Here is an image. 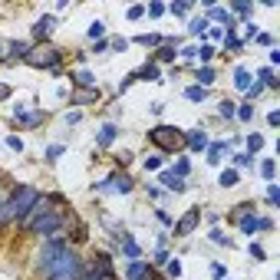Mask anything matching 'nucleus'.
I'll list each match as a JSON object with an SVG mask.
<instances>
[{"instance_id":"2f4dec72","label":"nucleus","mask_w":280,"mask_h":280,"mask_svg":"<svg viewBox=\"0 0 280 280\" xmlns=\"http://www.w3.org/2000/svg\"><path fill=\"white\" fill-rule=\"evenodd\" d=\"M274 172H277V162H274V158H264V162H261V175H264V178H274Z\"/></svg>"},{"instance_id":"3c124183","label":"nucleus","mask_w":280,"mask_h":280,"mask_svg":"<svg viewBox=\"0 0 280 280\" xmlns=\"http://www.w3.org/2000/svg\"><path fill=\"white\" fill-rule=\"evenodd\" d=\"M257 43H261V46H270V43H274V37H270V33H257Z\"/></svg>"},{"instance_id":"b1692460","label":"nucleus","mask_w":280,"mask_h":280,"mask_svg":"<svg viewBox=\"0 0 280 280\" xmlns=\"http://www.w3.org/2000/svg\"><path fill=\"white\" fill-rule=\"evenodd\" d=\"M208 26H211V23H208V17H194L191 23H188V33H191V37H201Z\"/></svg>"},{"instance_id":"a19ab883","label":"nucleus","mask_w":280,"mask_h":280,"mask_svg":"<svg viewBox=\"0 0 280 280\" xmlns=\"http://www.w3.org/2000/svg\"><path fill=\"white\" fill-rule=\"evenodd\" d=\"M234 116L241 119V122H250V119H254V109H250V106H241V109L234 112Z\"/></svg>"},{"instance_id":"dca6fc26","label":"nucleus","mask_w":280,"mask_h":280,"mask_svg":"<svg viewBox=\"0 0 280 280\" xmlns=\"http://www.w3.org/2000/svg\"><path fill=\"white\" fill-rule=\"evenodd\" d=\"M158 76H162V73H158V66H155V63H145V66L142 69H138V73H135V79H149V82H158Z\"/></svg>"},{"instance_id":"ea45409f","label":"nucleus","mask_w":280,"mask_h":280,"mask_svg":"<svg viewBox=\"0 0 280 280\" xmlns=\"http://www.w3.org/2000/svg\"><path fill=\"white\" fill-rule=\"evenodd\" d=\"M125 17H129V20H138V17H145V7H142V4L129 7V10H125Z\"/></svg>"},{"instance_id":"f8f14e48","label":"nucleus","mask_w":280,"mask_h":280,"mask_svg":"<svg viewBox=\"0 0 280 280\" xmlns=\"http://www.w3.org/2000/svg\"><path fill=\"white\" fill-rule=\"evenodd\" d=\"M13 119H17V122H23V125H40L46 119V112H23V109H13Z\"/></svg>"},{"instance_id":"c03bdc74","label":"nucleus","mask_w":280,"mask_h":280,"mask_svg":"<svg viewBox=\"0 0 280 280\" xmlns=\"http://www.w3.org/2000/svg\"><path fill=\"white\" fill-rule=\"evenodd\" d=\"M109 46H112V50H125V46H129V40H125V37H112Z\"/></svg>"},{"instance_id":"2eb2a0df","label":"nucleus","mask_w":280,"mask_h":280,"mask_svg":"<svg viewBox=\"0 0 280 280\" xmlns=\"http://www.w3.org/2000/svg\"><path fill=\"white\" fill-rule=\"evenodd\" d=\"M86 102H99V89H79L73 96V106H86Z\"/></svg>"},{"instance_id":"4c0bfd02","label":"nucleus","mask_w":280,"mask_h":280,"mask_svg":"<svg viewBox=\"0 0 280 280\" xmlns=\"http://www.w3.org/2000/svg\"><path fill=\"white\" fill-rule=\"evenodd\" d=\"M145 172H158V168H162V158H158V155H145Z\"/></svg>"},{"instance_id":"5fc2aeb1","label":"nucleus","mask_w":280,"mask_h":280,"mask_svg":"<svg viewBox=\"0 0 280 280\" xmlns=\"http://www.w3.org/2000/svg\"><path fill=\"white\" fill-rule=\"evenodd\" d=\"M60 155H63V145H50V152H46V158L53 162V158H60Z\"/></svg>"},{"instance_id":"7c9ffc66","label":"nucleus","mask_w":280,"mask_h":280,"mask_svg":"<svg viewBox=\"0 0 280 280\" xmlns=\"http://www.w3.org/2000/svg\"><path fill=\"white\" fill-rule=\"evenodd\" d=\"M221 188H234L237 185V172L234 168H228V172H221V181H218Z\"/></svg>"},{"instance_id":"1a4fd4ad","label":"nucleus","mask_w":280,"mask_h":280,"mask_svg":"<svg viewBox=\"0 0 280 280\" xmlns=\"http://www.w3.org/2000/svg\"><path fill=\"white\" fill-rule=\"evenodd\" d=\"M185 145L191 152H201V149H208L211 142H208V132L205 129H191V132H185Z\"/></svg>"},{"instance_id":"5701e85b","label":"nucleus","mask_w":280,"mask_h":280,"mask_svg":"<svg viewBox=\"0 0 280 280\" xmlns=\"http://www.w3.org/2000/svg\"><path fill=\"white\" fill-rule=\"evenodd\" d=\"M119 241H122V250H125V257H132V261H138V244L132 241L129 234H122Z\"/></svg>"},{"instance_id":"9d476101","label":"nucleus","mask_w":280,"mask_h":280,"mask_svg":"<svg viewBox=\"0 0 280 280\" xmlns=\"http://www.w3.org/2000/svg\"><path fill=\"white\" fill-rule=\"evenodd\" d=\"M53 30H56V17H50V13H46V17H40L37 23H33V37L43 40V43H46V37H50Z\"/></svg>"},{"instance_id":"bb28decb","label":"nucleus","mask_w":280,"mask_h":280,"mask_svg":"<svg viewBox=\"0 0 280 280\" xmlns=\"http://www.w3.org/2000/svg\"><path fill=\"white\" fill-rule=\"evenodd\" d=\"M261 86L264 89H277V79H274V69H270V66L261 69Z\"/></svg>"},{"instance_id":"13d9d810","label":"nucleus","mask_w":280,"mask_h":280,"mask_svg":"<svg viewBox=\"0 0 280 280\" xmlns=\"http://www.w3.org/2000/svg\"><path fill=\"white\" fill-rule=\"evenodd\" d=\"M261 93H264V86H261V82H254V86L247 89V96H250V99H257V96H261Z\"/></svg>"},{"instance_id":"0eeeda50","label":"nucleus","mask_w":280,"mask_h":280,"mask_svg":"<svg viewBox=\"0 0 280 280\" xmlns=\"http://www.w3.org/2000/svg\"><path fill=\"white\" fill-rule=\"evenodd\" d=\"M198 224H201V208H188L185 218L175 224V237H188L194 228H198Z\"/></svg>"},{"instance_id":"ddd939ff","label":"nucleus","mask_w":280,"mask_h":280,"mask_svg":"<svg viewBox=\"0 0 280 280\" xmlns=\"http://www.w3.org/2000/svg\"><path fill=\"white\" fill-rule=\"evenodd\" d=\"M116 135H119V129H116L112 122H106V125L99 129V135H96V145H99V149H106V145L116 142Z\"/></svg>"},{"instance_id":"a878e982","label":"nucleus","mask_w":280,"mask_h":280,"mask_svg":"<svg viewBox=\"0 0 280 280\" xmlns=\"http://www.w3.org/2000/svg\"><path fill=\"white\" fill-rule=\"evenodd\" d=\"M234 86L241 89V93H247V89H250V73H247V69H237V73H234Z\"/></svg>"},{"instance_id":"f3484780","label":"nucleus","mask_w":280,"mask_h":280,"mask_svg":"<svg viewBox=\"0 0 280 280\" xmlns=\"http://www.w3.org/2000/svg\"><path fill=\"white\" fill-rule=\"evenodd\" d=\"M89 237V228L82 221H73V234H69V244H86Z\"/></svg>"},{"instance_id":"c756f323","label":"nucleus","mask_w":280,"mask_h":280,"mask_svg":"<svg viewBox=\"0 0 280 280\" xmlns=\"http://www.w3.org/2000/svg\"><path fill=\"white\" fill-rule=\"evenodd\" d=\"M211 82H214V69L211 66H205V69H198V86H211Z\"/></svg>"},{"instance_id":"4d7b16f0","label":"nucleus","mask_w":280,"mask_h":280,"mask_svg":"<svg viewBox=\"0 0 280 280\" xmlns=\"http://www.w3.org/2000/svg\"><path fill=\"white\" fill-rule=\"evenodd\" d=\"M250 254H254L257 261H264V257H267V254H264V247H261V244H250Z\"/></svg>"},{"instance_id":"393cba45","label":"nucleus","mask_w":280,"mask_h":280,"mask_svg":"<svg viewBox=\"0 0 280 280\" xmlns=\"http://www.w3.org/2000/svg\"><path fill=\"white\" fill-rule=\"evenodd\" d=\"M165 274H168V280H178L181 277V261H178V257H168V261H165Z\"/></svg>"},{"instance_id":"69168bd1","label":"nucleus","mask_w":280,"mask_h":280,"mask_svg":"<svg viewBox=\"0 0 280 280\" xmlns=\"http://www.w3.org/2000/svg\"><path fill=\"white\" fill-rule=\"evenodd\" d=\"M155 280H168V277H155Z\"/></svg>"},{"instance_id":"473e14b6","label":"nucleus","mask_w":280,"mask_h":280,"mask_svg":"<svg viewBox=\"0 0 280 280\" xmlns=\"http://www.w3.org/2000/svg\"><path fill=\"white\" fill-rule=\"evenodd\" d=\"M224 50H234V53L244 50V40H237L234 33H228V37H224Z\"/></svg>"},{"instance_id":"58836bf2","label":"nucleus","mask_w":280,"mask_h":280,"mask_svg":"<svg viewBox=\"0 0 280 280\" xmlns=\"http://www.w3.org/2000/svg\"><path fill=\"white\" fill-rule=\"evenodd\" d=\"M270 228H274V221H270V218H257V214H254V231H270Z\"/></svg>"},{"instance_id":"4be33fe9","label":"nucleus","mask_w":280,"mask_h":280,"mask_svg":"<svg viewBox=\"0 0 280 280\" xmlns=\"http://www.w3.org/2000/svg\"><path fill=\"white\" fill-rule=\"evenodd\" d=\"M247 214H254V205H237V208H231V214H228V221H241V218H247Z\"/></svg>"},{"instance_id":"9b49d317","label":"nucleus","mask_w":280,"mask_h":280,"mask_svg":"<svg viewBox=\"0 0 280 280\" xmlns=\"http://www.w3.org/2000/svg\"><path fill=\"white\" fill-rule=\"evenodd\" d=\"M175 56H178V43H162L155 53H152V63H175Z\"/></svg>"},{"instance_id":"c85d7f7f","label":"nucleus","mask_w":280,"mask_h":280,"mask_svg":"<svg viewBox=\"0 0 280 280\" xmlns=\"http://www.w3.org/2000/svg\"><path fill=\"white\" fill-rule=\"evenodd\" d=\"M138 43H142V46H162L165 37H158V33H142V37H138Z\"/></svg>"},{"instance_id":"09e8293b","label":"nucleus","mask_w":280,"mask_h":280,"mask_svg":"<svg viewBox=\"0 0 280 280\" xmlns=\"http://www.w3.org/2000/svg\"><path fill=\"white\" fill-rule=\"evenodd\" d=\"M211 241H214V244H221V247H224V244H231V237H224L221 231H211Z\"/></svg>"},{"instance_id":"aec40b11","label":"nucleus","mask_w":280,"mask_h":280,"mask_svg":"<svg viewBox=\"0 0 280 280\" xmlns=\"http://www.w3.org/2000/svg\"><path fill=\"white\" fill-rule=\"evenodd\" d=\"M73 82L79 89H96V79H93V73H86V69H79V73L73 76Z\"/></svg>"},{"instance_id":"79ce46f5","label":"nucleus","mask_w":280,"mask_h":280,"mask_svg":"<svg viewBox=\"0 0 280 280\" xmlns=\"http://www.w3.org/2000/svg\"><path fill=\"white\" fill-rule=\"evenodd\" d=\"M208 17H211V20H228L231 13H228V10H221V7H211V10H208Z\"/></svg>"},{"instance_id":"8fccbe9b","label":"nucleus","mask_w":280,"mask_h":280,"mask_svg":"<svg viewBox=\"0 0 280 280\" xmlns=\"http://www.w3.org/2000/svg\"><path fill=\"white\" fill-rule=\"evenodd\" d=\"M132 82H135V73H129V76H125V79H122V82H119V93H125V89H129V86H132Z\"/></svg>"},{"instance_id":"e2e57ef3","label":"nucleus","mask_w":280,"mask_h":280,"mask_svg":"<svg viewBox=\"0 0 280 280\" xmlns=\"http://www.w3.org/2000/svg\"><path fill=\"white\" fill-rule=\"evenodd\" d=\"M7 96H10V86H4V82H0V99H7Z\"/></svg>"},{"instance_id":"f704fd0d","label":"nucleus","mask_w":280,"mask_h":280,"mask_svg":"<svg viewBox=\"0 0 280 280\" xmlns=\"http://www.w3.org/2000/svg\"><path fill=\"white\" fill-rule=\"evenodd\" d=\"M211 56H214V46H198V50H194V60H201V63H208V60H211Z\"/></svg>"},{"instance_id":"412c9836","label":"nucleus","mask_w":280,"mask_h":280,"mask_svg":"<svg viewBox=\"0 0 280 280\" xmlns=\"http://www.w3.org/2000/svg\"><path fill=\"white\" fill-rule=\"evenodd\" d=\"M224 149H228V142H214V145H208V162H211V165H221Z\"/></svg>"},{"instance_id":"864d4df0","label":"nucleus","mask_w":280,"mask_h":280,"mask_svg":"<svg viewBox=\"0 0 280 280\" xmlns=\"http://www.w3.org/2000/svg\"><path fill=\"white\" fill-rule=\"evenodd\" d=\"M234 13H250V4H247V0H237V4H234Z\"/></svg>"},{"instance_id":"6ab92c4d","label":"nucleus","mask_w":280,"mask_h":280,"mask_svg":"<svg viewBox=\"0 0 280 280\" xmlns=\"http://www.w3.org/2000/svg\"><path fill=\"white\" fill-rule=\"evenodd\" d=\"M185 99H191V102H205V99H208V89L194 82V86H188V89H185Z\"/></svg>"},{"instance_id":"e433bc0d","label":"nucleus","mask_w":280,"mask_h":280,"mask_svg":"<svg viewBox=\"0 0 280 280\" xmlns=\"http://www.w3.org/2000/svg\"><path fill=\"white\" fill-rule=\"evenodd\" d=\"M234 112H237V102H231V99L221 102V119H234Z\"/></svg>"},{"instance_id":"6e6d98bb","label":"nucleus","mask_w":280,"mask_h":280,"mask_svg":"<svg viewBox=\"0 0 280 280\" xmlns=\"http://www.w3.org/2000/svg\"><path fill=\"white\" fill-rule=\"evenodd\" d=\"M129 162H132V155H129V152H122V155H116V165H119V168H125Z\"/></svg>"},{"instance_id":"338daca9","label":"nucleus","mask_w":280,"mask_h":280,"mask_svg":"<svg viewBox=\"0 0 280 280\" xmlns=\"http://www.w3.org/2000/svg\"><path fill=\"white\" fill-rule=\"evenodd\" d=\"M0 53H4V50H0Z\"/></svg>"},{"instance_id":"72a5a7b5","label":"nucleus","mask_w":280,"mask_h":280,"mask_svg":"<svg viewBox=\"0 0 280 280\" xmlns=\"http://www.w3.org/2000/svg\"><path fill=\"white\" fill-rule=\"evenodd\" d=\"M188 172H191V165H188V158H181V162L175 165V172H172V175H175V178H181V181H185V178H188Z\"/></svg>"},{"instance_id":"680f3d73","label":"nucleus","mask_w":280,"mask_h":280,"mask_svg":"<svg viewBox=\"0 0 280 280\" xmlns=\"http://www.w3.org/2000/svg\"><path fill=\"white\" fill-rule=\"evenodd\" d=\"M194 50H198V46H188V50H181V60H194Z\"/></svg>"},{"instance_id":"49530a36","label":"nucleus","mask_w":280,"mask_h":280,"mask_svg":"<svg viewBox=\"0 0 280 280\" xmlns=\"http://www.w3.org/2000/svg\"><path fill=\"white\" fill-rule=\"evenodd\" d=\"M234 162H237V165H250V162H254V155H247V152H237Z\"/></svg>"},{"instance_id":"39448f33","label":"nucleus","mask_w":280,"mask_h":280,"mask_svg":"<svg viewBox=\"0 0 280 280\" xmlns=\"http://www.w3.org/2000/svg\"><path fill=\"white\" fill-rule=\"evenodd\" d=\"M82 267H86V261H82L79 254H76L73 247L66 250V254L60 257V264H56V270L46 280H82Z\"/></svg>"},{"instance_id":"cd10ccee","label":"nucleus","mask_w":280,"mask_h":280,"mask_svg":"<svg viewBox=\"0 0 280 280\" xmlns=\"http://www.w3.org/2000/svg\"><path fill=\"white\" fill-rule=\"evenodd\" d=\"M106 37V23H102V20H93V23H89V40H102Z\"/></svg>"},{"instance_id":"20e7f679","label":"nucleus","mask_w":280,"mask_h":280,"mask_svg":"<svg viewBox=\"0 0 280 280\" xmlns=\"http://www.w3.org/2000/svg\"><path fill=\"white\" fill-rule=\"evenodd\" d=\"M66 224H69L66 208H50V211H46L43 218H37V221H33V228L26 231V234H30V237H40V241H43L46 234H53V231L66 228Z\"/></svg>"},{"instance_id":"052dcab7","label":"nucleus","mask_w":280,"mask_h":280,"mask_svg":"<svg viewBox=\"0 0 280 280\" xmlns=\"http://www.w3.org/2000/svg\"><path fill=\"white\" fill-rule=\"evenodd\" d=\"M211 274H214V277H224L228 270H224V264H211Z\"/></svg>"},{"instance_id":"4468645a","label":"nucleus","mask_w":280,"mask_h":280,"mask_svg":"<svg viewBox=\"0 0 280 280\" xmlns=\"http://www.w3.org/2000/svg\"><path fill=\"white\" fill-rule=\"evenodd\" d=\"M30 50H33V46L26 43V40H13V43H10V63L13 60H26V53H30Z\"/></svg>"},{"instance_id":"bf43d9fd","label":"nucleus","mask_w":280,"mask_h":280,"mask_svg":"<svg viewBox=\"0 0 280 280\" xmlns=\"http://www.w3.org/2000/svg\"><path fill=\"white\" fill-rule=\"evenodd\" d=\"M267 122H270V129H277V125H280V112H270Z\"/></svg>"},{"instance_id":"603ef678","label":"nucleus","mask_w":280,"mask_h":280,"mask_svg":"<svg viewBox=\"0 0 280 280\" xmlns=\"http://www.w3.org/2000/svg\"><path fill=\"white\" fill-rule=\"evenodd\" d=\"M7 145H10V149H13V152H23V142H20V138H17V135H10V138H7Z\"/></svg>"},{"instance_id":"0e129e2a","label":"nucleus","mask_w":280,"mask_h":280,"mask_svg":"<svg viewBox=\"0 0 280 280\" xmlns=\"http://www.w3.org/2000/svg\"><path fill=\"white\" fill-rule=\"evenodd\" d=\"M7 194H10V191H4V188H0V208H4V201H7Z\"/></svg>"},{"instance_id":"f03ea898","label":"nucleus","mask_w":280,"mask_h":280,"mask_svg":"<svg viewBox=\"0 0 280 280\" xmlns=\"http://www.w3.org/2000/svg\"><path fill=\"white\" fill-rule=\"evenodd\" d=\"M149 142L158 152H181L185 149V129H178V125H155V129H149Z\"/></svg>"},{"instance_id":"a18cd8bd","label":"nucleus","mask_w":280,"mask_h":280,"mask_svg":"<svg viewBox=\"0 0 280 280\" xmlns=\"http://www.w3.org/2000/svg\"><path fill=\"white\" fill-rule=\"evenodd\" d=\"M168 10H172V13H178V17H185V13L191 10V4H172Z\"/></svg>"},{"instance_id":"f257e3e1","label":"nucleus","mask_w":280,"mask_h":280,"mask_svg":"<svg viewBox=\"0 0 280 280\" xmlns=\"http://www.w3.org/2000/svg\"><path fill=\"white\" fill-rule=\"evenodd\" d=\"M37 198H40V191L33 185H13L10 194H7V201H4V208H0V228L20 224V218L37 205Z\"/></svg>"},{"instance_id":"7ed1b4c3","label":"nucleus","mask_w":280,"mask_h":280,"mask_svg":"<svg viewBox=\"0 0 280 280\" xmlns=\"http://www.w3.org/2000/svg\"><path fill=\"white\" fill-rule=\"evenodd\" d=\"M33 69H53V73H60V63H63V50H56L53 43H40L33 46L30 53H26V60Z\"/></svg>"},{"instance_id":"c9c22d12","label":"nucleus","mask_w":280,"mask_h":280,"mask_svg":"<svg viewBox=\"0 0 280 280\" xmlns=\"http://www.w3.org/2000/svg\"><path fill=\"white\" fill-rule=\"evenodd\" d=\"M257 149H264V135H247V155H254Z\"/></svg>"},{"instance_id":"423d86ee","label":"nucleus","mask_w":280,"mask_h":280,"mask_svg":"<svg viewBox=\"0 0 280 280\" xmlns=\"http://www.w3.org/2000/svg\"><path fill=\"white\" fill-rule=\"evenodd\" d=\"M132 188H135V181L129 178L125 172H116V175H109L106 181L99 185V191H112V194H129Z\"/></svg>"},{"instance_id":"6e6552de","label":"nucleus","mask_w":280,"mask_h":280,"mask_svg":"<svg viewBox=\"0 0 280 280\" xmlns=\"http://www.w3.org/2000/svg\"><path fill=\"white\" fill-rule=\"evenodd\" d=\"M152 274H155V267H152V264H145L142 257L125 264V277H129V280H145V277H152Z\"/></svg>"},{"instance_id":"de8ad7c7","label":"nucleus","mask_w":280,"mask_h":280,"mask_svg":"<svg viewBox=\"0 0 280 280\" xmlns=\"http://www.w3.org/2000/svg\"><path fill=\"white\" fill-rule=\"evenodd\" d=\"M145 10H149L152 17H162V13H165V4H149V7H145Z\"/></svg>"},{"instance_id":"37998d69","label":"nucleus","mask_w":280,"mask_h":280,"mask_svg":"<svg viewBox=\"0 0 280 280\" xmlns=\"http://www.w3.org/2000/svg\"><path fill=\"white\" fill-rule=\"evenodd\" d=\"M267 201H270V205H277V201H280V188L277 185H267Z\"/></svg>"},{"instance_id":"a211bd4d","label":"nucleus","mask_w":280,"mask_h":280,"mask_svg":"<svg viewBox=\"0 0 280 280\" xmlns=\"http://www.w3.org/2000/svg\"><path fill=\"white\" fill-rule=\"evenodd\" d=\"M162 185L168 188V191H175V194H178V191H185V181H181V178H175L172 172H162Z\"/></svg>"}]
</instances>
